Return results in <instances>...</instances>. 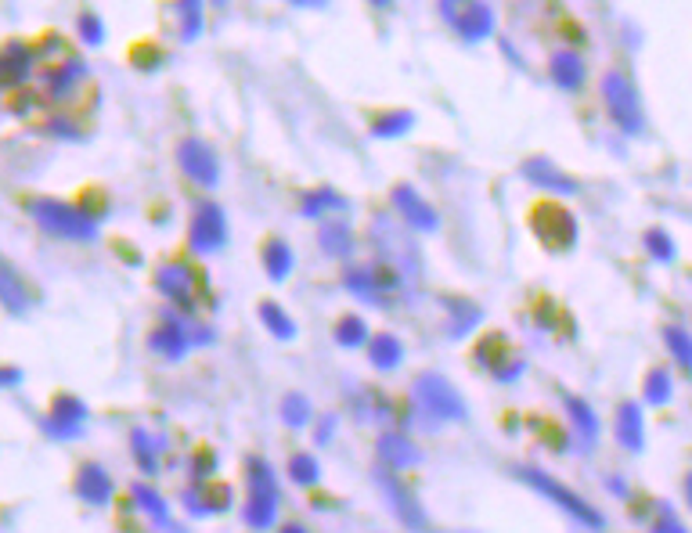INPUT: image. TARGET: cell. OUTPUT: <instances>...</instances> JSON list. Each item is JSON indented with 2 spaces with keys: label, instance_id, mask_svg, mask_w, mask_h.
<instances>
[{
  "label": "cell",
  "instance_id": "2e32d148",
  "mask_svg": "<svg viewBox=\"0 0 692 533\" xmlns=\"http://www.w3.org/2000/svg\"><path fill=\"white\" fill-rule=\"evenodd\" d=\"M76 490H79V497L86 504H109V497H112V476L102 465H83Z\"/></svg>",
  "mask_w": 692,
  "mask_h": 533
},
{
  "label": "cell",
  "instance_id": "9c48e42d",
  "mask_svg": "<svg viewBox=\"0 0 692 533\" xmlns=\"http://www.w3.org/2000/svg\"><path fill=\"white\" fill-rule=\"evenodd\" d=\"M393 202H397L404 224H411V227H418V231H432V227L441 224V220H437V209H432V206H429L415 188H408V184L393 188Z\"/></svg>",
  "mask_w": 692,
  "mask_h": 533
},
{
  "label": "cell",
  "instance_id": "5bb4252c",
  "mask_svg": "<svg viewBox=\"0 0 692 533\" xmlns=\"http://www.w3.org/2000/svg\"><path fill=\"white\" fill-rule=\"evenodd\" d=\"M155 282H159V289H162L166 296H173L177 303H185V307H188L192 289H195V275L188 271L185 263H166L162 271L155 275Z\"/></svg>",
  "mask_w": 692,
  "mask_h": 533
},
{
  "label": "cell",
  "instance_id": "e575fe53",
  "mask_svg": "<svg viewBox=\"0 0 692 533\" xmlns=\"http://www.w3.org/2000/svg\"><path fill=\"white\" fill-rule=\"evenodd\" d=\"M346 289L358 292L361 299H379V289H375V282H372V271H354L350 278H346Z\"/></svg>",
  "mask_w": 692,
  "mask_h": 533
},
{
  "label": "cell",
  "instance_id": "8fae6325",
  "mask_svg": "<svg viewBox=\"0 0 692 533\" xmlns=\"http://www.w3.org/2000/svg\"><path fill=\"white\" fill-rule=\"evenodd\" d=\"M33 69V47L29 44H8L0 47V86H15Z\"/></svg>",
  "mask_w": 692,
  "mask_h": 533
},
{
  "label": "cell",
  "instance_id": "ab89813d",
  "mask_svg": "<svg viewBox=\"0 0 692 533\" xmlns=\"http://www.w3.org/2000/svg\"><path fill=\"white\" fill-rule=\"evenodd\" d=\"M177 12L185 15V40H192V37L199 33V19H202V12H199L195 4H181Z\"/></svg>",
  "mask_w": 692,
  "mask_h": 533
},
{
  "label": "cell",
  "instance_id": "b9f144b4",
  "mask_svg": "<svg viewBox=\"0 0 692 533\" xmlns=\"http://www.w3.org/2000/svg\"><path fill=\"white\" fill-rule=\"evenodd\" d=\"M282 533H307V529H303V526H300V522H289V526H285V529H282Z\"/></svg>",
  "mask_w": 692,
  "mask_h": 533
},
{
  "label": "cell",
  "instance_id": "7402d4cb",
  "mask_svg": "<svg viewBox=\"0 0 692 533\" xmlns=\"http://www.w3.org/2000/svg\"><path fill=\"white\" fill-rule=\"evenodd\" d=\"M455 26L462 29V37L483 40V37L494 29V12H490L487 4H465V8L458 12V22H455Z\"/></svg>",
  "mask_w": 692,
  "mask_h": 533
},
{
  "label": "cell",
  "instance_id": "d6a6232c",
  "mask_svg": "<svg viewBox=\"0 0 692 533\" xmlns=\"http://www.w3.org/2000/svg\"><path fill=\"white\" fill-rule=\"evenodd\" d=\"M282 418H285L292 429L307 425V418H310V404H307V397H300V393L285 397V404H282Z\"/></svg>",
  "mask_w": 692,
  "mask_h": 533
},
{
  "label": "cell",
  "instance_id": "f35d334b",
  "mask_svg": "<svg viewBox=\"0 0 692 533\" xmlns=\"http://www.w3.org/2000/svg\"><path fill=\"white\" fill-rule=\"evenodd\" d=\"M653 533H688V529L681 526V519L674 515V508H663V515L656 519V526H653Z\"/></svg>",
  "mask_w": 692,
  "mask_h": 533
},
{
  "label": "cell",
  "instance_id": "7bdbcfd3",
  "mask_svg": "<svg viewBox=\"0 0 692 533\" xmlns=\"http://www.w3.org/2000/svg\"><path fill=\"white\" fill-rule=\"evenodd\" d=\"M685 497H688V504H692V472L685 476Z\"/></svg>",
  "mask_w": 692,
  "mask_h": 533
},
{
  "label": "cell",
  "instance_id": "6da1fadb",
  "mask_svg": "<svg viewBox=\"0 0 692 533\" xmlns=\"http://www.w3.org/2000/svg\"><path fill=\"white\" fill-rule=\"evenodd\" d=\"M26 209L40 220L44 231L62 234V238L83 242V238H95V231H98V220H95V217H86L83 209L65 206V202H58V199H33V202H26Z\"/></svg>",
  "mask_w": 692,
  "mask_h": 533
},
{
  "label": "cell",
  "instance_id": "f1b7e54d",
  "mask_svg": "<svg viewBox=\"0 0 692 533\" xmlns=\"http://www.w3.org/2000/svg\"><path fill=\"white\" fill-rule=\"evenodd\" d=\"M317 476H321V469H317V462H314L310 455H292V458H289V480H292V483L314 487Z\"/></svg>",
  "mask_w": 692,
  "mask_h": 533
},
{
  "label": "cell",
  "instance_id": "d4e9b609",
  "mask_svg": "<svg viewBox=\"0 0 692 533\" xmlns=\"http://www.w3.org/2000/svg\"><path fill=\"white\" fill-rule=\"evenodd\" d=\"M663 342H667V349L674 353V361L685 365V368L692 372V335H688L685 328H678V324H667V328H663Z\"/></svg>",
  "mask_w": 692,
  "mask_h": 533
},
{
  "label": "cell",
  "instance_id": "8d00e7d4",
  "mask_svg": "<svg viewBox=\"0 0 692 533\" xmlns=\"http://www.w3.org/2000/svg\"><path fill=\"white\" fill-rule=\"evenodd\" d=\"M134 497L148 508V515H152L155 522H166V504H162V497H159L155 490H148V487H134Z\"/></svg>",
  "mask_w": 692,
  "mask_h": 533
},
{
  "label": "cell",
  "instance_id": "60d3db41",
  "mask_svg": "<svg viewBox=\"0 0 692 533\" xmlns=\"http://www.w3.org/2000/svg\"><path fill=\"white\" fill-rule=\"evenodd\" d=\"M19 382H22L19 368H0V386H19Z\"/></svg>",
  "mask_w": 692,
  "mask_h": 533
},
{
  "label": "cell",
  "instance_id": "74e56055",
  "mask_svg": "<svg viewBox=\"0 0 692 533\" xmlns=\"http://www.w3.org/2000/svg\"><path fill=\"white\" fill-rule=\"evenodd\" d=\"M79 37L86 40V47H98V44L105 40L102 19H98V15H83V19H79Z\"/></svg>",
  "mask_w": 692,
  "mask_h": 533
},
{
  "label": "cell",
  "instance_id": "7a4b0ae2",
  "mask_svg": "<svg viewBox=\"0 0 692 533\" xmlns=\"http://www.w3.org/2000/svg\"><path fill=\"white\" fill-rule=\"evenodd\" d=\"M602 98H606V109H610L614 123L624 130V134H642L646 119H642V102H638V91L635 83L624 76V72H606L602 79Z\"/></svg>",
  "mask_w": 692,
  "mask_h": 533
},
{
  "label": "cell",
  "instance_id": "836d02e7",
  "mask_svg": "<svg viewBox=\"0 0 692 533\" xmlns=\"http://www.w3.org/2000/svg\"><path fill=\"white\" fill-rule=\"evenodd\" d=\"M646 245H649V252H653L656 259H674V242H671V234H663L660 227L646 231Z\"/></svg>",
  "mask_w": 692,
  "mask_h": 533
},
{
  "label": "cell",
  "instance_id": "d6986e66",
  "mask_svg": "<svg viewBox=\"0 0 692 533\" xmlns=\"http://www.w3.org/2000/svg\"><path fill=\"white\" fill-rule=\"evenodd\" d=\"M617 439L624 443L628 451H642L646 436H642V411H638L635 400H628V404L617 407Z\"/></svg>",
  "mask_w": 692,
  "mask_h": 533
},
{
  "label": "cell",
  "instance_id": "4dcf8cb0",
  "mask_svg": "<svg viewBox=\"0 0 692 533\" xmlns=\"http://www.w3.org/2000/svg\"><path fill=\"white\" fill-rule=\"evenodd\" d=\"M642 397H646L649 404H663V400H671V375H667L663 368H653V372L646 375Z\"/></svg>",
  "mask_w": 692,
  "mask_h": 533
},
{
  "label": "cell",
  "instance_id": "ac0fdd59",
  "mask_svg": "<svg viewBox=\"0 0 692 533\" xmlns=\"http://www.w3.org/2000/svg\"><path fill=\"white\" fill-rule=\"evenodd\" d=\"M548 72L559 86H566V91H577L584 83V62L577 58V51H556L548 58Z\"/></svg>",
  "mask_w": 692,
  "mask_h": 533
},
{
  "label": "cell",
  "instance_id": "603a6c76",
  "mask_svg": "<svg viewBox=\"0 0 692 533\" xmlns=\"http://www.w3.org/2000/svg\"><path fill=\"white\" fill-rule=\"evenodd\" d=\"M264 266H268V275H271L275 282L289 278V271H292V252H289V245L278 242V238H271V242L264 245Z\"/></svg>",
  "mask_w": 692,
  "mask_h": 533
},
{
  "label": "cell",
  "instance_id": "484cf974",
  "mask_svg": "<svg viewBox=\"0 0 692 533\" xmlns=\"http://www.w3.org/2000/svg\"><path fill=\"white\" fill-rule=\"evenodd\" d=\"M260 321H264L278 339H292L296 335V324H292V317L289 314H282V307L278 303H260Z\"/></svg>",
  "mask_w": 692,
  "mask_h": 533
},
{
  "label": "cell",
  "instance_id": "d590c367",
  "mask_svg": "<svg viewBox=\"0 0 692 533\" xmlns=\"http://www.w3.org/2000/svg\"><path fill=\"white\" fill-rule=\"evenodd\" d=\"M346 199H339L335 192H314L307 202H303V213H321V209H342Z\"/></svg>",
  "mask_w": 692,
  "mask_h": 533
},
{
  "label": "cell",
  "instance_id": "83f0119b",
  "mask_svg": "<svg viewBox=\"0 0 692 533\" xmlns=\"http://www.w3.org/2000/svg\"><path fill=\"white\" fill-rule=\"evenodd\" d=\"M321 245H325V252H332V256H346L350 252V231H346V224H325L321 227Z\"/></svg>",
  "mask_w": 692,
  "mask_h": 533
},
{
  "label": "cell",
  "instance_id": "44dd1931",
  "mask_svg": "<svg viewBox=\"0 0 692 533\" xmlns=\"http://www.w3.org/2000/svg\"><path fill=\"white\" fill-rule=\"evenodd\" d=\"M152 349L155 353H162V357H169V361H177V357H185V349H188V335H185V328L181 324H162V328H155L152 332Z\"/></svg>",
  "mask_w": 692,
  "mask_h": 533
},
{
  "label": "cell",
  "instance_id": "8992f818",
  "mask_svg": "<svg viewBox=\"0 0 692 533\" xmlns=\"http://www.w3.org/2000/svg\"><path fill=\"white\" fill-rule=\"evenodd\" d=\"M534 231H538V238H541L548 249H570L573 238H577L573 217H570L563 206H556V202H541V206L534 209Z\"/></svg>",
  "mask_w": 692,
  "mask_h": 533
},
{
  "label": "cell",
  "instance_id": "7c38bea8",
  "mask_svg": "<svg viewBox=\"0 0 692 533\" xmlns=\"http://www.w3.org/2000/svg\"><path fill=\"white\" fill-rule=\"evenodd\" d=\"M83 422H86V407H83L76 397H69V393L54 397V404H51V432H58V436H76Z\"/></svg>",
  "mask_w": 692,
  "mask_h": 533
},
{
  "label": "cell",
  "instance_id": "f546056e",
  "mask_svg": "<svg viewBox=\"0 0 692 533\" xmlns=\"http://www.w3.org/2000/svg\"><path fill=\"white\" fill-rule=\"evenodd\" d=\"M335 335H339V342H342V346H361L365 339H372V335H368V324H365L358 314H346V317L339 321Z\"/></svg>",
  "mask_w": 692,
  "mask_h": 533
},
{
  "label": "cell",
  "instance_id": "ba28073f",
  "mask_svg": "<svg viewBox=\"0 0 692 533\" xmlns=\"http://www.w3.org/2000/svg\"><path fill=\"white\" fill-rule=\"evenodd\" d=\"M224 242H227L224 209L213 206V202L199 206V213H195V220H192V245H195L199 252H217Z\"/></svg>",
  "mask_w": 692,
  "mask_h": 533
},
{
  "label": "cell",
  "instance_id": "5b68a950",
  "mask_svg": "<svg viewBox=\"0 0 692 533\" xmlns=\"http://www.w3.org/2000/svg\"><path fill=\"white\" fill-rule=\"evenodd\" d=\"M519 480H527L534 490H541L545 497H552L556 504H563L573 519H581V522H588V526H602V515H598L584 497H577L573 490H566L559 480H552V476H545V472H538V469H519Z\"/></svg>",
  "mask_w": 692,
  "mask_h": 533
},
{
  "label": "cell",
  "instance_id": "cb8c5ba5",
  "mask_svg": "<svg viewBox=\"0 0 692 533\" xmlns=\"http://www.w3.org/2000/svg\"><path fill=\"white\" fill-rule=\"evenodd\" d=\"M400 357H404V346H400L393 335H375V339H372V365H375V368L390 372V368L400 365Z\"/></svg>",
  "mask_w": 692,
  "mask_h": 533
},
{
  "label": "cell",
  "instance_id": "3957f363",
  "mask_svg": "<svg viewBox=\"0 0 692 533\" xmlns=\"http://www.w3.org/2000/svg\"><path fill=\"white\" fill-rule=\"evenodd\" d=\"M278 512V483L271 476L268 462H249V504H245V522L252 529H268Z\"/></svg>",
  "mask_w": 692,
  "mask_h": 533
},
{
  "label": "cell",
  "instance_id": "1f68e13d",
  "mask_svg": "<svg viewBox=\"0 0 692 533\" xmlns=\"http://www.w3.org/2000/svg\"><path fill=\"white\" fill-rule=\"evenodd\" d=\"M411 127V112H390V116H379L375 123H372V134L375 137H397V134H404Z\"/></svg>",
  "mask_w": 692,
  "mask_h": 533
},
{
  "label": "cell",
  "instance_id": "e0dca14e",
  "mask_svg": "<svg viewBox=\"0 0 692 533\" xmlns=\"http://www.w3.org/2000/svg\"><path fill=\"white\" fill-rule=\"evenodd\" d=\"M379 458L393 469H411V465H418V447L411 439H404L400 432H386V436H379Z\"/></svg>",
  "mask_w": 692,
  "mask_h": 533
},
{
  "label": "cell",
  "instance_id": "52a82bcc",
  "mask_svg": "<svg viewBox=\"0 0 692 533\" xmlns=\"http://www.w3.org/2000/svg\"><path fill=\"white\" fill-rule=\"evenodd\" d=\"M177 162H181V169L192 176V181H199V184H206V188H213V184H217V176H220V162H217V152H213L206 141H199V137L181 141V148H177Z\"/></svg>",
  "mask_w": 692,
  "mask_h": 533
},
{
  "label": "cell",
  "instance_id": "ffe728a7",
  "mask_svg": "<svg viewBox=\"0 0 692 533\" xmlns=\"http://www.w3.org/2000/svg\"><path fill=\"white\" fill-rule=\"evenodd\" d=\"M83 62H76V58H69L62 69H51L47 76H44V94L47 98H65L69 91H72V86L83 79Z\"/></svg>",
  "mask_w": 692,
  "mask_h": 533
},
{
  "label": "cell",
  "instance_id": "4316f807",
  "mask_svg": "<svg viewBox=\"0 0 692 533\" xmlns=\"http://www.w3.org/2000/svg\"><path fill=\"white\" fill-rule=\"evenodd\" d=\"M566 407H570V418L577 422V429H581V436L591 443L595 436H598V418H595V411L584 404V400H577V397H566Z\"/></svg>",
  "mask_w": 692,
  "mask_h": 533
},
{
  "label": "cell",
  "instance_id": "9a60e30c",
  "mask_svg": "<svg viewBox=\"0 0 692 533\" xmlns=\"http://www.w3.org/2000/svg\"><path fill=\"white\" fill-rule=\"evenodd\" d=\"M379 483H383V490H386V497L393 501V508H397V515L408 522V526H415V529H422L425 526V515H422V508H418V501L404 490V483H397L393 476H386V472H379Z\"/></svg>",
  "mask_w": 692,
  "mask_h": 533
},
{
  "label": "cell",
  "instance_id": "4fadbf2b",
  "mask_svg": "<svg viewBox=\"0 0 692 533\" xmlns=\"http://www.w3.org/2000/svg\"><path fill=\"white\" fill-rule=\"evenodd\" d=\"M0 303H4L12 314H26V307H29V289H26L22 275L4 256H0Z\"/></svg>",
  "mask_w": 692,
  "mask_h": 533
},
{
  "label": "cell",
  "instance_id": "277c9868",
  "mask_svg": "<svg viewBox=\"0 0 692 533\" xmlns=\"http://www.w3.org/2000/svg\"><path fill=\"white\" fill-rule=\"evenodd\" d=\"M415 404L432 418V422H451V418H465V404L455 393V386L441 375H422L415 382Z\"/></svg>",
  "mask_w": 692,
  "mask_h": 533
},
{
  "label": "cell",
  "instance_id": "30bf717a",
  "mask_svg": "<svg viewBox=\"0 0 692 533\" xmlns=\"http://www.w3.org/2000/svg\"><path fill=\"white\" fill-rule=\"evenodd\" d=\"M523 176L531 184H538V188H548V195H570V192H577V181L573 176H566L559 166H552L548 159H531V162H523Z\"/></svg>",
  "mask_w": 692,
  "mask_h": 533
}]
</instances>
